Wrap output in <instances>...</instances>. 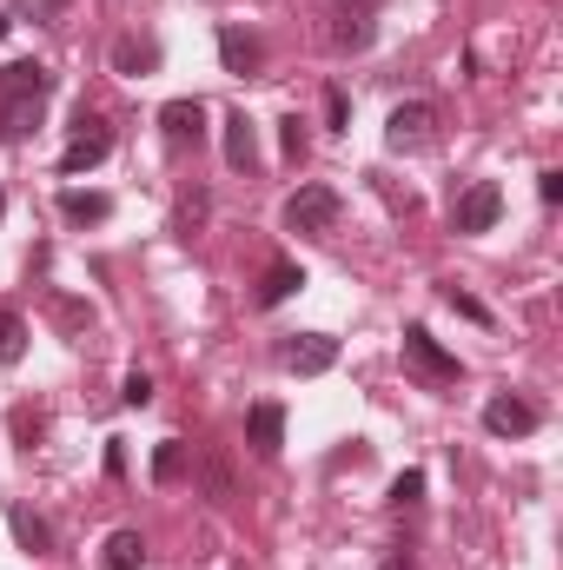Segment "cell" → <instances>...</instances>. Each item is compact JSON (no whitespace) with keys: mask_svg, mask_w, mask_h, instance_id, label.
<instances>
[{"mask_svg":"<svg viewBox=\"0 0 563 570\" xmlns=\"http://www.w3.org/2000/svg\"><path fill=\"white\" fill-rule=\"evenodd\" d=\"M120 398H126V404H146V398H152V378H146V372H133V378H126V391H120Z\"/></svg>","mask_w":563,"mask_h":570,"instance_id":"484cf974","label":"cell"},{"mask_svg":"<svg viewBox=\"0 0 563 570\" xmlns=\"http://www.w3.org/2000/svg\"><path fill=\"white\" fill-rule=\"evenodd\" d=\"M332 47H345V53L371 47V14H339V27H332Z\"/></svg>","mask_w":563,"mask_h":570,"instance_id":"ac0fdd59","label":"cell"},{"mask_svg":"<svg viewBox=\"0 0 563 570\" xmlns=\"http://www.w3.org/2000/svg\"><path fill=\"white\" fill-rule=\"evenodd\" d=\"M60 213H66L73 226H100V219L113 213V199H107V193H60Z\"/></svg>","mask_w":563,"mask_h":570,"instance_id":"9a60e30c","label":"cell"},{"mask_svg":"<svg viewBox=\"0 0 563 570\" xmlns=\"http://www.w3.org/2000/svg\"><path fill=\"white\" fill-rule=\"evenodd\" d=\"M537 193H543V206H556V199H563V173H556V167L537 173Z\"/></svg>","mask_w":563,"mask_h":570,"instance_id":"d4e9b609","label":"cell"},{"mask_svg":"<svg viewBox=\"0 0 563 570\" xmlns=\"http://www.w3.org/2000/svg\"><path fill=\"white\" fill-rule=\"evenodd\" d=\"M8 524H14V537H21V550H47L53 544V531L34 518V511H8Z\"/></svg>","mask_w":563,"mask_h":570,"instance_id":"ffe728a7","label":"cell"},{"mask_svg":"<svg viewBox=\"0 0 563 570\" xmlns=\"http://www.w3.org/2000/svg\"><path fill=\"white\" fill-rule=\"evenodd\" d=\"M107 153H113V133H107L100 120H79V133H73L66 153H60V173H94Z\"/></svg>","mask_w":563,"mask_h":570,"instance_id":"277c9868","label":"cell"},{"mask_svg":"<svg viewBox=\"0 0 563 570\" xmlns=\"http://www.w3.org/2000/svg\"><path fill=\"white\" fill-rule=\"evenodd\" d=\"M498 213H504V193H498L491 180H477V186H464V193H457L451 226H457V232H491V226H498Z\"/></svg>","mask_w":563,"mask_h":570,"instance_id":"3957f363","label":"cell"},{"mask_svg":"<svg viewBox=\"0 0 563 570\" xmlns=\"http://www.w3.org/2000/svg\"><path fill=\"white\" fill-rule=\"evenodd\" d=\"M384 570H405V557H397V563H384Z\"/></svg>","mask_w":563,"mask_h":570,"instance_id":"4dcf8cb0","label":"cell"},{"mask_svg":"<svg viewBox=\"0 0 563 570\" xmlns=\"http://www.w3.org/2000/svg\"><path fill=\"white\" fill-rule=\"evenodd\" d=\"M113 66H120V73H139V66H152V47H139V40H120V47H113Z\"/></svg>","mask_w":563,"mask_h":570,"instance_id":"603a6c76","label":"cell"},{"mask_svg":"<svg viewBox=\"0 0 563 570\" xmlns=\"http://www.w3.org/2000/svg\"><path fill=\"white\" fill-rule=\"evenodd\" d=\"M100 563H107V570H139V563H146V537H139V531H113Z\"/></svg>","mask_w":563,"mask_h":570,"instance_id":"5bb4252c","label":"cell"},{"mask_svg":"<svg viewBox=\"0 0 563 570\" xmlns=\"http://www.w3.org/2000/svg\"><path fill=\"white\" fill-rule=\"evenodd\" d=\"M431 133H438V113H431L425 100L391 107V120H384V146H391V153H418V146H431Z\"/></svg>","mask_w":563,"mask_h":570,"instance_id":"6da1fadb","label":"cell"},{"mask_svg":"<svg viewBox=\"0 0 563 570\" xmlns=\"http://www.w3.org/2000/svg\"><path fill=\"white\" fill-rule=\"evenodd\" d=\"M285 153H292V159H305V133H298V120H285Z\"/></svg>","mask_w":563,"mask_h":570,"instance_id":"83f0119b","label":"cell"},{"mask_svg":"<svg viewBox=\"0 0 563 570\" xmlns=\"http://www.w3.org/2000/svg\"><path fill=\"white\" fill-rule=\"evenodd\" d=\"M8 27H14V21H8V14H0V40H8Z\"/></svg>","mask_w":563,"mask_h":570,"instance_id":"f546056e","label":"cell"},{"mask_svg":"<svg viewBox=\"0 0 563 570\" xmlns=\"http://www.w3.org/2000/svg\"><path fill=\"white\" fill-rule=\"evenodd\" d=\"M53 94V73L40 60H8L0 66V100H47Z\"/></svg>","mask_w":563,"mask_h":570,"instance_id":"ba28073f","label":"cell"},{"mask_svg":"<svg viewBox=\"0 0 563 570\" xmlns=\"http://www.w3.org/2000/svg\"><path fill=\"white\" fill-rule=\"evenodd\" d=\"M405 359H412L431 385H457V372H464V365H457V359H451L431 332H425V325H412V332H405Z\"/></svg>","mask_w":563,"mask_h":570,"instance_id":"5b68a950","label":"cell"},{"mask_svg":"<svg viewBox=\"0 0 563 570\" xmlns=\"http://www.w3.org/2000/svg\"><path fill=\"white\" fill-rule=\"evenodd\" d=\"M159 126H167L173 146H186V140L206 133V107H199V100H167V107H159Z\"/></svg>","mask_w":563,"mask_h":570,"instance_id":"30bf717a","label":"cell"},{"mask_svg":"<svg viewBox=\"0 0 563 570\" xmlns=\"http://www.w3.org/2000/svg\"><path fill=\"white\" fill-rule=\"evenodd\" d=\"M298 286H305V272H298L292 259H272V266H266V279H259V305L272 312V305H285Z\"/></svg>","mask_w":563,"mask_h":570,"instance_id":"7c38bea8","label":"cell"},{"mask_svg":"<svg viewBox=\"0 0 563 570\" xmlns=\"http://www.w3.org/2000/svg\"><path fill=\"white\" fill-rule=\"evenodd\" d=\"M219 60H225V73H253L259 66V40L238 34V27H219Z\"/></svg>","mask_w":563,"mask_h":570,"instance_id":"4fadbf2b","label":"cell"},{"mask_svg":"<svg viewBox=\"0 0 563 570\" xmlns=\"http://www.w3.org/2000/svg\"><path fill=\"white\" fill-rule=\"evenodd\" d=\"M21 359H27V318L0 312V365H21Z\"/></svg>","mask_w":563,"mask_h":570,"instance_id":"2e32d148","label":"cell"},{"mask_svg":"<svg viewBox=\"0 0 563 570\" xmlns=\"http://www.w3.org/2000/svg\"><path fill=\"white\" fill-rule=\"evenodd\" d=\"M14 432H21V438L34 445V438H40V419H34V412H14Z\"/></svg>","mask_w":563,"mask_h":570,"instance_id":"f1b7e54d","label":"cell"},{"mask_svg":"<svg viewBox=\"0 0 563 570\" xmlns=\"http://www.w3.org/2000/svg\"><path fill=\"white\" fill-rule=\"evenodd\" d=\"M326 120H332V133H345V126H352V100H345L339 87L326 94Z\"/></svg>","mask_w":563,"mask_h":570,"instance_id":"cb8c5ba5","label":"cell"},{"mask_svg":"<svg viewBox=\"0 0 563 570\" xmlns=\"http://www.w3.org/2000/svg\"><path fill=\"white\" fill-rule=\"evenodd\" d=\"M34 120H40V100H0V133L8 140H21Z\"/></svg>","mask_w":563,"mask_h":570,"instance_id":"d6986e66","label":"cell"},{"mask_svg":"<svg viewBox=\"0 0 563 570\" xmlns=\"http://www.w3.org/2000/svg\"><path fill=\"white\" fill-rule=\"evenodd\" d=\"M246 438H253V451H259V458H279V445H285V412H279L272 398L246 412Z\"/></svg>","mask_w":563,"mask_h":570,"instance_id":"9c48e42d","label":"cell"},{"mask_svg":"<svg viewBox=\"0 0 563 570\" xmlns=\"http://www.w3.org/2000/svg\"><path fill=\"white\" fill-rule=\"evenodd\" d=\"M180 477H186V445L167 438V445L152 451V484H180Z\"/></svg>","mask_w":563,"mask_h":570,"instance_id":"e0dca14e","label":"cell"},{"mask_svg":"<svg viewBox=\"0 0 563 570\" xmlns=\"http://www.w3.org/2000/svg\"><path fill=\"white\" fill-rule=\"evenodd\" d=\"M444 305H451L457 318H470V325H491V312H485V299H470V292H457V286H444Z\"/></svg>","mask_w":563,"mask_h":570,"instance_id":"44dd1931","label":"cell"},{"mask_svg":"<svg viewBox=\"0 0 563 570\" xmlns=\"http://www.w3.org/2000/svg\"><path fill=\"white\" fill-rule=\"evenodd\" d=\"M285 226L292 232H332L339 226V193L332 186H298L285 199Z\"/></svg>","mask_w":563,"mask_h":570,"instance_id":"7a4b0ae2","label":"cell"},{"mask_svg":"<svg viewBox=\"0 0 563 570\" xmlns=\"http://www.w3.org/2000/svg\"><path fill=\"white\" fill-rule=\"evenodd\" d=\"M206 492H212V498H232V477H225V464H206Z\"/></svg>","mask_w":563,"mask_h":570,"instance_id":"4316f807","label":"cell"},{"mask_svg":"<svg viewBox=\"0 0 563 570\" xmlns=\"http://www.w3.org/2000/svg\"><path fill=\"white\" fill-rule=\"evenodd\" d=\"M485 432L491 438H530L537 432V404L530 398H491L485 404Z\"/></svg>","mask_w":563,"mask_h":570,"instance_id":"52a82bcc","label":"cell"},{"mask_svg":"<svg viewBox=\"0 0 563 570\" xmlns=\"http://www.w3.org/2000/svg\"><path fill=\"white\" fill-rule=\"evenodd\" d=\"M332 365H339V339L332 332H298L285 345V372H298V378H318V372H332Z\"/></svg>","mask_w":563,"mask_h":570,"instance_id":"8992f818","label":"cell"},{"mask_svg":"<svg viewBox=\"0 0 563 570\" xmlns=\"http://www.w3.org/2000/svg\"><path fill=\"white\" fill-rule=\"evenodd\" d=\"M225 159H232V173H253L259 167V140H253V120L246 113H225Z\"/></svg>","mask_w":563,"mask_h":570,"instance_id":"8fae6325","label":"cell"},{"mask_svg":"<svg viewBox=\"0 0 563 570\" xmlns=\"http://www.w3.org/2000/svg\"><path fill=\"white\" fill-rule=\"evenodd\" d=\"M418 498H425V471H405V477L391 484V505H397V511H412Z\"/></svg>","mask_w":563,"mask_h":570,"instance_id":"7402d4cb","label":"cell"},{"mask_svg":"<svg viewBox=\"0 0 563 570\" xmlns=\"http://www.w3.org/2000/svg\"><path fill=\"white\" fill-rule=\"evenodd\" d=\"M0 213H8V193H0Z\"/></svg>","mask_w":563,"mask_h":570,"instance_id":"1f68e13d","label":"cell"}]
</instances>
